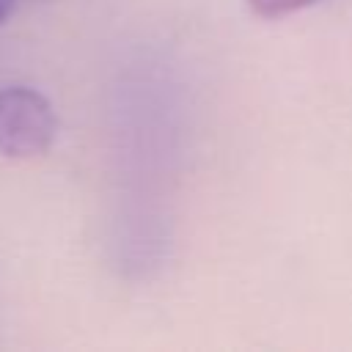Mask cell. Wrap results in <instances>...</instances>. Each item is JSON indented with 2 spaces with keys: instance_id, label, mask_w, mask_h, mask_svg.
<instances>
[{
  "instance_id": "1",
  "label": "cell",
  "mask_w": 352,
  "mask_h": 352,
  "mask_svg": "<svg viewBox=\"0 0 352 352\" xmlns=\"http://www.w3.org/2000/svg\"><path fill=\"white\" fill-rule=\"evenodd\" d=\"M58 135V116L50 99L30 85L0 88V154L30 160L50 151Z\"/></svg>"
},
{
  "instance_id": "2",
  "label": "cell",
  "mask_w": 352,
  "mask_h": 352,
  "mask_svg": "<svg viewBox=\"0 0 352 352\" xmlns=\"http://www.w3.org/2000/svg\"><path fill=\"white\" fill-rule=\"evenodd\" d=\"M316 0H248V8L261 16V19H278L294 11H302L308 6H314Z\"/></svg>"
},
{
  "instance_id": "3",
  "label": "cell",
  "mask_w": 352,
  "mask_h": 352,
  "mask_svg": "<svg viewBox=\"0 0 352 352\" xmlns=\"http://www.w3.org/2000/svg\"><path fill=\"white\" fill-rule=\"evenodd\" d=\"M11 11H14V0H0V25L11 16Z\"/></svg>"
}]
</instances>
